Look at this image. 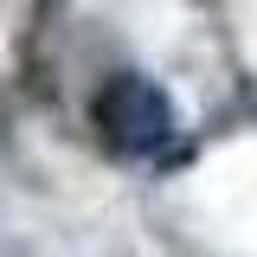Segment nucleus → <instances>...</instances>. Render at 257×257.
I'll return each mask as SVG.
<instances>
[{
    "instance_id": "obj_1",
    "label": "nucleus",
    "mask_w": 257,
    "mask_h": 257,
    "mask_svg": "<svg viewBox=\"0 0 257 257\" xmlns=\"http://www.w3.org/2000/svg\"><path fill=\"white\" fill-rule=\"evenodd\" d=\"M90 122H96V142L116 161H155V155L174 148L180 116H174V96L161 90L155 77L116 71V77H103V90H96Z\"/></svg>"
}]
</instances>
